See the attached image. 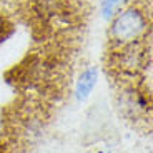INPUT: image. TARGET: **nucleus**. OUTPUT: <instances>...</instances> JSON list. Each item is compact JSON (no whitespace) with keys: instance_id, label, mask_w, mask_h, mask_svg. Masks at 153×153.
Segmentation results:
<instances>
[{"instance_id":"nucleus-3","label":"nucleus","mask_w":153,"mask_h":153,"mask_svg":"<svg viewBox=\"0 0 153 153\" xmlns=\"http://www.w3.org/2000/svg\"><path fill=\"white\" fill-rule=\"evenodd\" d=\"M123 0H102V15L103 19L111 20L120 12Z\"/></svg>"},{"instance_id":"nucleus-1","label":"nucleus","mask_w":153,"mask_h":153,"mask_svg":"<svg viewBox=\"0 0 153 153\" xmlns=\"http://www.w3.org/2000/svg\"><path fill=\"white\" fill-rule=\"evenodd\" d=\"M148 28L145 12L138 7H128L120 10L111 19L110 27V38L115 45L128 47L145 35Z\"/></svg>"},{"instance_id":"nucleus-2","label":"nucleus","mask_w":153,"mask_h":153,"mask_svg":"<svg viewBox=\"0 0 153 153\" xmlns=\"http://www.w3.org/2000/svg\"><path fill=\"white\" fill-rule=\"evenodd\" d=\"M97 78H98V70H97L95 67L87 68L80 75V78L76 82V87H75V97H76L78 102H83V100H87L88 97H90L92 90L95 88Z\"/></svg>"},{"instance_id":"nucleus-4","label":"nucleus","mask_w":153,"mask_h":153,"mask_svg":"<svg viewBox=\"0 0 153 153\" xmlns=\"http://www.w3.org/2000/svg\"><path fill=\"white\" fill-rule=\"evenodd\" d=\"M98 153H117V152H113V150H102V152H98Z\"/></svg>"}]
</instances>
